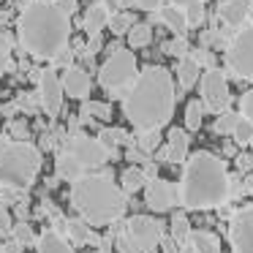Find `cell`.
Masks as SVG:
<instances>
[{
  "instance_id": "1",
  "label": "cell",
  "mask_w": 253,
  "mask_h": 253,
  "mask_svg": "<svg viewBox=\"0 0 253 253\" xmlns=\"http://www.w3.org/2000/svg\"><path fill=\"white\" fill-rule=\"evenodd\" d=\"M123 112L139 133L155 131L164 123H169L174 112V84H171L169 71L161 66L144 68L128 90Z\"/></svg>"
},
{
  "instance_id": "2",
  "label": "cell",
  "mask_w": 253,
  "mask_h": 253,
  "mask_svg": "<svg viewBox=\"0 0 253 253\" xmlns=\"http://www.w3.org/2000/svg\"><path fill=\"white\" fill-rule=\"evenodd\" d=\"M19 44L33 57L52 60L68 44V17L57 8L55 0H33L19 14Z\"/></svg>"
},
{
  "instance_id": "3",
  "label": "cell",
  "mask_w": 253,
  "mask_h": 253,
  "mask_svg": "<svg viewBox=\"0 0 253 253\" xmlns=\"http://www.w3.org/2000/svg\"><path fill=\"white\" fill-rule=\"evenodd\" d=\"M231 196V180L226 166L212 153H193L182 169L180 199L188 210L220 207Z\"/></svg>"
},
{
  "instance_id": "4",
  "label": "cell",
  "mask_w": 253,
  "mask_h": 253,
  "mask_svg": "<svg viewBox=\"0 0 253 253\" xmlns=\"http://www.w3.org/2000/svg\"><path fill=\"white\" fill-rule=\"evenodd\" d=\"M71 204L90 226L115 223L126 212V196L109 174H90L77 180L71 188Z\"/></svg>"
},
{
  "instance_id": "5",
  "label": "cell",
  "mask_w": 253,
  "mask_h": 253,
  "mask_svg": "<svg viewBox=\"0 0 253 253\" xmlns=\"http://www.w3.org/2000/svg\"><path fill=\"white\" fill-rule=\"evenodd\" d=\"M41 169V150L28 142H11L0 133V185L11 191H25L33 185Z\"/></svg>"
},
{
  "instance_id": "6",
  "label": "cell",
  "mask_w": 253,
  "mask_h": 253,
  "mask_svg": "<svg viewBox=\"0 0 253 253\" xmlns=\"http://www.w3.org/2000/svg\"><path fill=\"white\" fill-rule=\"evenodd\" d=\"M164 242V229L155 218L133 215L128 218L126 229L120 231V251L123 253H150Z\"/></svg>"
},
{
  "instance_id": "7",
  "label": "cell",
  "mask_w": 253,
  "mask_h": 253,
  "mask_svg": "<svg viewBox=\"0 0 253 253\" xmlns=\"http://www.w3.org/2000/svg\"><path fill=\"white\" fill-rule=\"evenodd\" d=\"M136 57L133 52L128 49H115L109 55V60L101 66V74H98V82L104 90L109 93H120L123 87H128L131 82H136Z\"/></svg>"
},
{
  "instance_id": "8",
  "label": "cell",
  "mask_w": 253,
  "mask_h": 253,
  "mask_svg": "<svg viewBox=\"0 0 253 253\" xmlns=\"http://www.w3.org/2000/svg\"><path fill=\"white\" fill-rule=\"evenodd\" d=\"M229 68L240 79H253V25L237 30V36L229 44Z\"/></svg>"
},
{
  "instance_id": "9",
  "label": "cell",
  "mask_w": 253,
  "mask_h": 253,
  "mask_svg": "<svg viewBox=\"0 0 253 253\" xmlns=\"http://www.w3.org/2000/svg\"><path fill=\"white\" fill-rule=\"evenodd\" d=\"M229 101H231V95H229L226 77L218 71V68H207V74L202 77V104L207 106L210 112L226 115Z\"/></svg>"
},
{
  "instance_id": "10",
  "label": "cell",
  "mask_w": 253,
  "mask_h": 253,
  "mask_svg": "<svg viewBox=\"0 0 253 253\" xmlns=\"http://www.w3.org/2000/svg\"><path fill=\"white\" fill-rule=\"evenodd\" d=\"M68 153H71L84 169H95V166H101V164L109 161V150H106L98 139L87 136V133H77V136H71Z\"/></svg>"
},
{
  "instance_id": "11",
  "label": "cell",
  "mask_w": 253,
  "mask_h": 253,
  "mask_svg": "<svg viewBox=\"0 0 253 253\" xmlns=\"http://www.w3.org/2000/svg\"><path fill=\"white\" fill-rule=\"evenodd\" d=\"M39 95L41 106L49 117H57V112L63 109V79L57 77V71H41L39 77Z\"/></svg>"
},
{
  "instance_id": "12",
  "label": "cell",
  "mask_w": 253,
  "mask_h": 253,
  "mask_svg": "<svg viewBox=\"0 0 253 253\" xmlns=\"http://www.w3.org/2000/svg\"><path fill=\"white\" fill-rule=\"evenodd\" d=\"M231 245L234 253H253V207H245L231 218Z\"/></svg>"
},
{
  "instance_id": "13",
  "label": "cell",
  "mask_w": 253,
  "mask_h": 253,
  "mask_svg": "<svg viewBox=\"0 0 253 253\" xmlns=\"http://www.w3.org/2000/svg\"><path fill=\"white\" fill-rule=\"evenodd\" d=\"M144 199H147L150 210L166 212V210H171L177 204V191H174V185L166 182V180H153L147 185V191H144Z\"/></svg>"
},
{
  "instance_id": "14",
  "label": "cell",
  "mask_w": 253,
  "mask_h": 253,
  "mask_svg": "<svg viewBox=\"0 0 253 253\" xmlns=\"http://www.w3.org/2000/svg\"><path fill=\"white\" fill-rule=\"evenodd\" d=\"M63 93L77 101H84L90 95V74L79 66H71L63 74Z\"/></svg>"
},
{
  "instance_id": "15",
  "label": "cell",
  "mask_w": 253,
  "mask_h": 253,
  "mask_svg": "<svg viewBox=\"0 0 253 253\" xmlns=\"http://www.w3.org/2000/svg\"><path fill=\"white\" fill-rule=\"evenodd\" d=\"M109 6H106L104 0L101 3H93V6L84 11V30H87V36H90V41H98V36H101V30L109 25Z\"/></svg>"
},
{
  "instance_id": "16",
  "label": "cell",
  "mask_w": 253,
  "mask_h": 253,
  "mask_svg": "<svg viewBox=\"0 0 253 253\" xmlns=\"http://www.w3.org/2000/svg\"><path fill=\"white\" fill-rule=\"evenodd\" d=\"M251 14V0H223L220 3V19L229 28H245V19Z\"/></svg>"
},
{
  "instance_id": "17",
  "label": "cell",
  "mask_w": 253,
  "mask_h": 253,
  "mask_svg": "<svg viewBox=\"0 0 253 253\" xmlns=\"http://www.w3.org/2000/svg\"><path fill=\"white\" fill-rule=\"evenodd\" d=\"M161 155H164L166 161H171V164H182V161L188 158V133L182 131V128H174V131L169 133V142H166V147Z\"/></svg>"
},
{
  "instance_id": "18",
  "label": "cell",
  "mask_w": 253,
  "mask_h": 253,
  "mask_svg": "<svg viewBox=\"0 0 253 253\" xmlns=\"http://www.w3.org/2000/svg\"><path fill=\"white\" fill-rule=\"evenodd\" d=\"M55 171H57L60 180H68V182H77V180H82V177H84V166L79 164L71 153H63L60 158L55 161Z\"/></svg>"
},
{
  "instance_id": "19",
  "label": "cell",
  "mask_w": 253,
  "mask_h": 253,
  "mask_svg": "<svg viewBox=\"0 0 253 253\" xmlns=\"http://www.w3.org/2000/svg\"><path fill=\"white\" fill-rule=\"evenodd\" d=\"M191 251L193 253H220V240L215 231L196 229L191 231Z\"/></svg>"
},
{
  "instance_id": "20",
  "label": "cell",
  "mask_w": 253,
  "mask_h": 253,
  "mask_svg": "<svg viewBox=\"0 0 253 253\" xmlns=\"http://www.w3.org/2000/svg\"><path fill=\"white\" fill-rule=\"evenodd\" d=\"M158 19H161V22H164L169 30H174L177 39H182V33H185V28H188V19H185V11H182V8H177V6H164V8H158Z\"/></svg>"
},
{
  "instance_id": "21",
  "label": "cell",
  "mask_w": 253,
  "mask_h": 253,
  "mask_svg": "<svg viewBox=\"0 0 253 253\" xmlns=\"http://www.w3.org/2000/svg\"><path fill=\"white\" fill-rule=\"evenodd\" d=\"M39 253H74V248L68 245L57 231L49 229L39 237Z\"/></svg>"
},
{
  "instance_id": "22",
  "label": "cell",
  "mask_w": 253,
  "mask_h": 253,
  "mask_svg": "<svg viewBox=\"0 0 253 253\" xmlns=\"http://www.w3.org/2000/svg\"><path fill=\"white\" fill-rule=\"evenodd\" d=\"M177 79H180V84L185 90H191L193 84H196V79H199V63L193 60V57L180 60V66H177Z\"/></svg>"
},
{
  "instance_id": "23",
  "label": "cell",
  "mask_w": 253,
  "mask_h": 253,
  "mask_svg": "<svg viewBox=\"0 0 253 253\" xmlns=\"http://www.w3.org/2000/svg\"><path fill=\"white\" fill-rule=\"evenodd\" d=\"M66 231L77 245H84V242H93V234H90V223L82 218H74V220H66Z\"/></svg>"
},
{
  "instance_id": "24",
  "label": "cell",
  "mask_w": 253,
  "mask_h": 253,
  "mask_svg": "<svg viewBox=\"0 0 253 253\" xmlns=\"http://www.w3.org/2000/svg\"><path fill=\"white\" fill-rule=\"evenodd\" d=\"M79 117H82V123H90L93 117L109 120V117H112V106H109V104H101V101H84Z\"/></svg>"
},
{
  "instance_id": "25",
  "label": "cell",
  "mask_w": 253,
  "mask_h": 253,
  "mask_svg": "<svg viewBox=\"0 0 253 253\" xmlns=\"http://www.w3.org/2000/svg\"><path fill=\"white\" fill-rule=\"evenodd\" d=\"M150 41H153V28L144 22H136L131 28V33H128V44L133 46V49H142V46H147Z\"/></svg>"
},
{
  "instance_id": "26",
  "label": "cell",
  "mask_w": 253,
  "mask_h": 253,
  "mask_svg": "<svg viewBox=\"0 0 253 253\" xmlns=\"http://www.w3.org/2000/svg\"><path fill=\"white\" fill-rule=\"evenodd\" d=\"M98 142L104 144L106 150H115V147H123V144L128 142V136H126V131H120V128H101Z\"/></svg>"
},
{
  "instance_id": "27",
  "label": "cell",
  "mask_w": 253,
  "mask_h": 253,
  "mask_svg": "<svg viewBox=\"0 0 253 253\" xmlns=\"http://www.w3.org/2000/svg\"><path fill=\"white\" fill-rule=\"evenodd\" d=\"M144 188V171L136 169V166H131V169L123 171V191L126 193H136Z\"/></svg>"
},
{
  "instance_id": "28",
  "label": "cell",
  "mask_w": 253,
  "mask_h": 253,
  "mask_svg": "<svg viewBox=\"0 0 253 253\" xmlns=\"http://www.w3.org/2000/svg\"><path fill=\"white\" fill-rule=\"evenodd\" d=\"M202 115H204V104H199V101H191L185 106V128L188 131H199L202 128Z\"/></svg>"
},
{
  "instance_id": "29",
  "label": "cell",
  "mask_w": 253,
  "mask_h": 253,
  "mask_svg": "<svg viewBox=\"0 0 253 253\" xmlns=\"http://www.w3.org/2000/svg\"><path fill=\"white\" fill-rule=\"evenodd\" d=\"M171 240L191 242V223H188L185 215H174V220H171Z\"/></svg>"
},
{
  "instance_id": "30",
  "label": "cell",
  "mask_w": 253,
  "mask_h": 253,
  "mask_svg": "<svg viewBox=\"0 0 253 253\" xmlns=\"http://www.w3.org/2000/svg\"><path fill=\"white\" fill-rule=\"evenodd\" d=\"M231 139H234L237 144H248V142H253V123H251V120H245V117H240V120H237L234 133H231Z\"/></svg>"
},
{
  "instance_id": "31",
  "label": "cell",
  "mask_w": 253,
  "mask_h": 253,
  "mask_svg": "<svg viewBox=\"0 0 253 253\" xmlns=\"http://www.w3.org/2000/svg\"><path fill=\"white\" fill-rule=\"evenodd\" d=\"M133 19L128 17V14H117V17H112L109 19V28H112V33H117V36H123V33H131V28H133Z\"/></svg>"
},
{
  "instance_id": "32",
  "label": "cell",
  "mask_w": 253,
  "mask_h": 253,
  "mask_svg": "<svg viewBox=\"0 0 253 253\" xmlns=\"http://www.w3.org/2000/svg\"><path fill=\"white\" fill-rule=\"evenodd\" d=\"M237 120H240V117H237L234 112H226V115H220L218 120H215V131L218 133H234Z\"/></svg>"
},
{
  "instance_id": "33",
  "label": "cell",
  "mask_w": 253,
  "mask_h": 253,
  "mask_svg": "<svg viewBox=\"0 0 253 253\" xmlns=\"http://www.w3.org/2000/svg\"><path fill=\"white\" fill-rule=\"evenodd\" d=\"M14 240L25 248V245H33L36 242V234H33V229H30L28 223H17L14 226Z\"/></svg>"
},
{
  "instance_id": "34",
  "label": "cell",
  "mask_w": 253,
  "mask_h": 253,
  "mask_svg": "<svg viewBox=\"0 0 253 253\" xmlns=\"http://www.w3.org/2000/svg\"><path fill=\"white\" fill-rule=\"evenodd\" d=\"M158 142H161L158 131H147V133H139V150H142L144 155H147V153H153V150L158 147Z\"/></svg>"
},
{
  "instance_id": "35",
  "label": "cell",
  "mask_w": 253,
  "mask_h": 253,
  "mask_svg": "<svg viewBox=\"0 0 253 253\" xmlns=\"http://www.w3.org/2000/svg\"><path fill=\"white\" fill-rule=\"evenodd\" d=\"M164 49L169 52V55L180 57V60H185V57H191V49H188V41H185V39H174L171 44H166Z\"/></svg>"
},
{
  "instance_id": "36",
  "label": "cell",
  "mask_w": 253,
  "mask_h": 253,
  "mask_svg": "<svg viewBox=\"0 0 253 253\" xmlns=\"http://www.w3.org/2000/svg\"><path fill=\"white\" fill-rule=\"evenodd\" d=\"M185 19H188V25H202L204 22V6H202V3L188 6L185 8Z\"/></svg>"
},
{
  "instance_id": "37",
  "label": "cell",
  "mask_w": 253,
  "mask_h": 253,
  "mask_svg": "<svg viewBox=\"0 0 253 253\" xmlns=\"http://www.w3.org/2000/svg\"><path fill=\"white\" fill-rule=\"evenodd\" d=\"M242 117L253 123V87L248 90L245 95H242Z\"/></svg>"
},
{
  "instance_id": "38",
  "label": "cell",
  "mask_w": 253,
  "mask_h": 253,
  "mask_svg": "<svg viewBox=\"0 0 253 253\" xmlns=\"http://www.w3.org/2000/svg\"><path fill=\"white\" fill-rule=\"evenodd\" d=\"M0 231H3V234H8V231H11V215H8L3 199H0Z\"/></svg>"
},
{
  "instance_id": "39",
  "label": "cell",
  "mask_w": 253,
  "mask_h": 253,
  "mask_svg": "<svg viewBox=\"0 0 253 253\" xmlns=\"http://www.w3.org/2000/svg\"><path fill=\"white\" fill-rule=\"evenodd\" d=\"M8 131H11V136H17V139H28V126L19 123V120L8 123Z\"/></svg>"
},
{
  "instance_id": "40",
  "label": "cell",
  "mask_w": 253,
  "mask_h": 253,
  "mask_svg": "<svg viewBox=\"0 0 253 253\" xmlns=\"http://www.w3.org/2000/svg\"><path fill=\"white\" fill-rule=\"evenodd\" d=\"M55 3H57V8H60L66 17H71V14L77 11V3H74V0H55Z\"/></svg>"
},
{
  "instance_id": "41",
  "label": "cell",
  "mask_w": 253,
  "mask_h": 253,
  "mask_svg": "<svg viewBox=\"0 0 253 253\" xmlns=\"http://www.w3.org/2000/svg\"><path fill=\"white\" fill-rule=\"evenodd\" d=\"M133 6L144 8V11H155L161 6V0H133Z\"/></svg>"
},
{
  "instance_id": "42",
  "label": "cell",
  "mask_w": 253,
  "mask_h": 253,
  "mask_svg": "<svg viewBox=\"0 0 253 253\" xmlns=\"http://www.w3.org/2000/svg\"><path fill=\"white\" fill-rule=\"evenodd\" d=\"M6 68H8V49L0 44V77L6 74Z\"/></svg>"
},
{
  "instance_id": "43",
  "label": "cell",
  "mask_w": 253,
  "mask_h": 253,
  "mask_svg": "<svg viewBox=\"0 0 253 253\" xmlns=\"http://www.w3.org/2000/svg\"><path fill=\"white\" fill-rule=\"evenodd\" d=\"M251 164H253V158H251V155H245V153H242V155H237V166H240L242 171H248V169H251Z\"/></svg>"
},
{
  "instance_id": "44",
  "label": "cell",
  "mask_w": 253,
  "mask_h": 253,
  "mask_svg": "<svg viewBox=\"0 0 253 253\" xmlns=\"http://www.w3.org/2000/svg\"><path fill=\"white\" fill-rule=\"evenodd\" d=\"M3 253H22V245H19L17 240H11V242H6V245H3Z\"/></svg>"
},
{
  "instance_id": "45",
  "label": "cell",
  "mask_w": 253,
  "mask_h": 253,
  "mask_svg": "<svg viewBox=\"0 0 253 253\" xmlns=\"http://www.w3.org/2000/svg\"><path fill=\"white\" fill-rule=\"evenodd\" d=\"M55 60H57V63H63V66H68V63H71V52H68V49H63L60 55L55 57ZM68 68H71V66H68Z\"/></svg>"
},
{
  "instance_id": "46",
  "label": "cell",
  "mask_w": 253,
  "mask_h": 253,
  "mask_svg": "<svg viewBox=\"0 0 253 253\" xmlns=\"http://www.w3.org/2000/svg\"><path fill=\"white\" fill-rule=\"evenodd\" d=\"M196 3H202V0H171V6H177V8H180V6H196Z\"/></svg>"
},
{
  "instance_id": "47",
  "label": "cell",
  "mask_w": 253,
  "mask_h": 253,
  "mask_svg": "<svg viewBox=\"0 0 253 253\" xmlns=\"http://www.w3.org/2000/svg\"><path fill=\"white\" fill-rule=\"evenodd\" d=\"M242 188H245V193H248V196H253V174H248V177H245Z\"/></svg>"
},
{
  "instance_id": "48",
  "label": "cell",
  "mask_w": 253,
  "mask_h": 253,
  "mask_svg": "<svg viewBox=\"0 0 253 253\" xmlns=\"http://www.w3.org/2000/svg\"><path fill=\"white\" fill-rule=\"evenodd\" d=\"M95 253H106V251H95Z\"/></svg>"
},
{
  "instance_id": "49",
  "label": "cell",
  "mask_w": 253,
  "mask_h": 253,
  "mask_svg": "<svg viewBox=\"0 0 253 253\" xmlns=\"http://www.w3.org/2000/svg\"><path fill=\"white\" fill-rule=\"evenodd\" d=\"M0 253H3V245H0Z\"/></svg>"
}]
</instances>
